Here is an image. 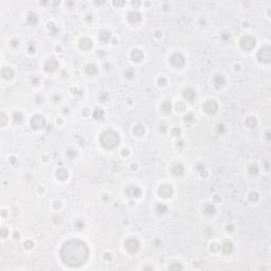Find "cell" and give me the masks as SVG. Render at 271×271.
<instances>
[{
  "label": "cell",
  "instance_id": "obj_1",
  "mask_svg": "<svg viewBox=\"0 0 271 271\" xmlns=\"http://www.w3.org/2000/svg\"><path fill=\"white\" fill-rule=\"evenodd\" d=\"M88 254L89 251L85 243L76 239H71L65 243L60 250L63 262L71 267L83 265L88 258Z\"/></svg>",
  "mask_w": 271,
  "mask_h": 271
},
{
  "label": "cell",
  "instance_id": "obj_2",
  "mask_svg": "<svg viewBox=\"0 0 271 271\" xmlns=\"http://www.w3.org/2000/svg\"><path fill=\"white\" fill-rule=\"evenodd\" d=\"M100 141L101 144L103 145L105 148H115V146L119 144L120 137L115 130H106L101 136Z\"/></svg>",
  "mask_w": 271,
  "mask_h": 271
},
{
  "label": "cell",
  "instance_id": "obj_3",
  "mask_svg": "<svg viewBox=\"0 0 271 271\" xmlns=\"http://www.w3.org/2000/svg\"><path fill=\"white\" fill-rule=\"evenodd\" d=\"M257 57L260 62L264 63H269L271 58V53H270V47L269 46H265L260 49L258 53H257Z\"/></svg>",
  "mask_w": 271,
  "mask_h": 271
},
{
  "label": "cell",
  "instance_id": "obj_4",
  "mask_svg": "<svg viewBox=\"0 0 271 271\" xmlns=\"http://www.w3.org/2000/svg\"><path fill=\"white\" fill-rule=\"evenodd\" d=\"M46 125V120L42 115H34L32 120H31V126L33 127L34 129H40L42 127H45Z\"/></svg>",
  "mask_w": 271,
  "mask_h": 271
},
{
  "label": "cell",
  "instance_id": "obj_5",
  "mask_svg": "<svg viewBox=\"0 0 271 271\" xmlns=\"http://www.w3.org/2000/svg\"><path fill=\"white\" fill-rule=\"evenodd\" d=\"M241 47L246 51H250L255 47V39L251 36H246L241 40Z\"/></svg>",
  "mask_w": 271,
  "mask_h": 271
},
{
  "label": "cell",
  "instance_id": "obj_6",
  "mask_svg": "<svg viewBox=\"0 0 271 271\" xmlns=\"http://www.w3.org/2000/svg\"><path fill=\"white\" fill-rule=\"evenodd\" d=\"M202 108H203V110L207 112V113H209V115H213V113H215V112L217 111V109H218V105H217V103H216L215 101L209 100L204 103Z\"/></svg>",
  "mask_w": 271,
  "mask_h": 271
},
{
  "label": "cell",
  "instance_id": "obj_7",
  "mask_svg": "<svg viewBox=\"0 0 271 271\" xmlns=\"http://www.w3.org/2000/svg\"><path fill=\"white\" fill-rule=\"evenodd\" d=\"M125 247H126L127 251L134 253L139 250V248H140V243H139V241L136 239V238H129V239H127L126 243H125Z\"/></svg>",
  "mask_w": 271,
  "mask_h": 271
},
{
  "label": "cell",
  "instance_id": "obj_8",
  "mask_svg": "<svg viewBox=\"0 0 271 271\" xmlns=\"http://www.w3.org/2000/svg\"><path fill=\"white\" fill-rule=\"evenodd\" d=\"M170 62H171V64L174 66V67H182L183 65H184V57L181 55V54H179V53H176V54H174V55L171 56V58H170Z\"/></svg>",
  "mask_w": 271,
  "mask_h": 271
},
{
  "label": "cell",
  "instance_id": "obj_9",
  "mask_svg": "<svg viewBox=\"0 0 271 271\" xmlns=\"http://www.w3.org/2000/svg\"><path fill=\"white\" fill-rule=\"evenodd\" d=\"M173 192L174 191H173V188L171 186H161L159 191H158L159 195L163 198H170L173 195Z\"/></svg>",
  "mask_w": 271,
  "mask_h": 271
},
{
  "label": "cell",
  "instance_id": "obj_10",
  "mask_svg": "<svg viewBox=\"0 0 271 271\" xmlns=\"http://www.w3.org/2000/svg\"><path fill=\"white\" fill-rule=\"evenodd\" d=\"M56 68H57V62L55 60V58H50L45 64V69L48 72H52V71L56 70Z\"/></svg>",
  "mask_w": 271,
  "mask_h": 271
},
{
  "label": "cell",
  "instance_id": "obj_11",
  "mask_svg": "<svg viewBox=\"0 0 271 271\" xmlns=\"http://www.w3.org/2000/svg\"><path fill=\"white\" fill-rule=\"evenodd\" d=\"M213 83H214V85H215L216 88H220L221 86L225 85L226 80H225V78H223L221 74H217L215 78H214V80H213Z\"/></svg>",
  "mask_w": 271,
  "mask_h": 271
},
{
  "label": "cell",
  "instance_id": "obj_12",
  "mask_svg": "<svg viewBox=\"0 0 271 271\" xmlns=\"http://www.w3.org/2000/svg\"><path fill=\"white\" fill-rule=\"evenodd\" d=\"M127 17H128V20L133 23H139V21L141 20V15H140L139 13H137V12H131V13L128 14Z\"/></svg>",
  "mask_w": 271,
  "mask_h": 271
},
{
  "label": "cell",
  "instance_id": "obj_13",
  "mask_svg": "<svg viewBox=\"0 0 271 271\" xmlns=\"http://www.w3.org/2000/svg\"><path fill=\"white\" fill-rule=\"evenodd\" d=\"M183 95H184V97L188 101H193L195 99V97H196V92L192 88H188V89L183 91Z\"/></svg>",
  "mask_w": 271,
  "mask_h": 271
},
{
  "label": "cell",
  "instance_id": "obj_14",
  "mask_svg": "<svg viewBox=\"0 0 271 271\" xmlns=\"http://www.w3.org/2000/svg\"><path fill=\"white\" fill-rule=\"evenodd\" d=\"M126 194H128V196H135V197H139L141 195V190L138 189V188H128L126 190Z\"/></svg>",
  "mask_w": 271,
  "mask_h": 271
},
{
  "label": "cell",
  "instance_id": "obj_15",
  "mask_svg": "<svg viewBox=\"0 0 271 271\" xmlns=\"http://www.w3.org/2000/svg\"><path fill=\"white\" fill-rule=\"evenodd\" d=\"M1 75L3 76V78L9 80V78H12V76L14 75V72H13V70H12L11 68L5 67L2 69V71H1Z\"/></svg>",
  "mask_w": 271,
  "mask_h": 271
},
{
  "label": "cell",
  "instance_id": "obj_16",
  "mask_svg": "<svg viewBox=\"0 0 271 271\" xmlns=\"http://www.w3.org/2000/svg\"><path fill=\"white\" fill-rule=\"evenodd\" d=\"M131 58L135 60V62H141L142 58H143V53L140 51V50H134L131 52Z\"/></svg>",
  "mask_w": 271,
  "mask_h": 271
},
{
  "label": "cell",
  "instance_id": "obj_17",
  "mask_svg": "<svg viewBox=\"0 0 271 271\" xmlns=\"http://www.w3.org/2000/svg\"><path fill=\"white\" fill-rule=\"evenodd\" d=\"M68 171L66 170V168H60L58 171H57V173H56V176H57V178L60 179V180H65V179L68 178Z\"/></svg>",
  "mask_w": 271,
  "mask_h": 271
},
{
  "label": "cell",
  "instance_id": "obj_18",
  "mask_svg": "<svg viewBox=\"0 0 271 271\" xmlns=\"http://www.w3.org/2000/svg\"><path fill=\"white\" fill-rule=\"evenodd\" d=\"M80 46H81V48L82 49L88 50V49L91 48L92 44H91V40L88 39V38H83L82 40H81V42H80Z\"/></svg>",
  "mask_w": 271,
  "mask_h": 271
},
{
  "label": "cell",
  "instance_id": "obj_19",
  "mask_svg": "<svg viewBox=\"0 0 271 271\" xmlns=\"http://www.w3.org/2000/svg\"><path fill=\"white\" fill-rule=\"evenodd\" d=\"M173 173H174L176 176H181L183 173H184V168H183V166L182 165H180V164H176L174 167H173Z\"/></svg>",
  "mask_w": 271,
  "mask_h": 271
},
{
  "label": "cell",
  "instance_id": "obj_20",
  "mask_svg": "<svg viewBox=\"0 0 271 271\" xmlns=\"http://www.w3.org/2000/svg\"><path fill=\"white\" fill-rule=\"evenodd\" d=\"M145 133V128L142 125H137V126H135L134 128V134L136 135V136H138V137H141V136H143Z\"/></svg>",
  "mask_w": 271,
  "mask_h": 271
},
{
  "label": "cell",
  "instance_id": "obj_21",
  "mask_svg": "<svg viewBox=\"0 0 271 271\" xmlns=\"http://www.w3.org/2000/svg\"><path fill=\"white\" fill-rule=\"evenodd\" d=\"M245 124L249 127V128H254V127L256 126L257 122H256L255 118H253V117H250V118H248V119H246Z\"/></svg>",
  "mask_w": 271,
  "mask_h": 271
},
{
  "label": "cell",
  "instance_id": "obj_22",
  "mask_svg": "<svg viewBox=\"0 0 271 271\" xmlns=\"http://www.w3.org/2000/svg\"><path fill=\"white\" fill-rule=\"evenodd\" d=\"M204 213L207 214V215H213L214 213H215V208L212 205V204L208 203L204 205V209H203Z\"/></svg>",
  "mask_w": 271,
  "mask_h": 271
},
{
  "label": "cell",
  "instance_id": "obj_23",
  "mask_svg": "<svg viewBox=\"0 0 271 271\" xmlns=\"http://www.w3.org/2000/svg\"><path fill=\"white\" fill-rule=\"evenodd\" d=\"M221 249H223V253H230L231 251H232V249H233V245H232L231 243H229V241H226V243L221 246Z\"/></svg>",
  "mask_w": 271,
  "mask_h": 271
},
{
  "label": "cell",
  "instance_id": "obj_24",
  "mask_svg": "<svg viewBox=\"0 0 271 271\" xmlns=\"http://www.w3.org/2000/svg\"><path fill=\"white\" fill-rule=\"evenodd\" d=\"M86 72L88 73V74H90V75H93V74H97V67L94 66V65H88L87 67H86Z\"/></svg>",
  "mask_w": 271,
  "mask_h": 271
},
{
  "label": "cell",
  "instance_id": "obj_25",
  "mask_svg": "<svg viewBox=\"0 0 271 271\" xmlns=\"http://www.w3.org/2000/svg\"><path fill=\"white\" fill-rule=\"evenodd\" d=\"M111 37V34L109 33V32H107V31H103V32H101L100 34V38L101 40L105 41V42H107L108 40H109V38Z\"/></svg>",
  "mask_w": 271,
  "mask_h": 271
},
{
  "label": "cell",
  "instance_id": "obj_26",
  "mask_svg": "<svg viewBox=\"0 0 271 271\" xmlns=\"http://www.w3.org/2000/svg\"><path fill=\"white\" fill-rule=\"evenodd\" d=\"M27 20H28V23H31V25H35V23H37V16L35 15L34 13H29Z\"/></svg>",
  "mask_w": 271,
  "mask_h": 271
},
{
  "label": "cell",
  "instance_id": "obj_27",
  "mask_svg": "<svg viewBox=\"0 0 271 271\" xmlns=\"http://www.w3.org/2000/svg\"><path fill=\"white\" fill-rule=\"evenodd\" d=\"M103 115H104V112H103V110H101V109H97V110L93 111V117H94V119L101 120L102 118H103Z\"/></svg>",
  "mask_w": 271,
  "mask_h": 271
},
{
  "label": "cell",
  "instance_id": "obj_28",
  "mask_svg": "<svg viewBox=\"0 0 271 271\" xmlns=\"http://www.w3.org/2000/svg\"><path fill=\"white\" fill-rule=\"evenodd\" d=\"M171 103L170 102H164L163 104L161 105V108H162V110L165 112H170L171 111Z\"/></svg>",
  "mask_w": 271,
  "mask_h": 271
},
{
  "label": "cell",
  "instance_id": "obj_29",
  "mask_svg": "<svg viewBox=\"0 0 271 271\" xmlns=\"http://www.w3.org/2000/svg\"><path fill=\"white\" fill-rule=\"evenodd\" d=\"M257 172H258V168H257L256 165H251V166L249 167V174L250 175L254 176V175L257 174Z\"/></svg>",
  "mask_w": 271,
  "mask_h": 271
},
{
  "label": "cell",
  "instance_id": "obj_30",
  "mask_svg": "<svg viewBox=\"0 0 271 271\" xmlns=\"http://www.w3.org/2000/svg\"><path fill=\"white\" fill-rule=\"evenodd\" d=\"M157 212L158 213H164V212H166L167 210V207L166 205H164V204H158L156 208Z\"/></svg>",
  "mask_w": 271,
  "mask_h": 271
},
{
  "label": "cell",
  "instance_id": "obj_31",
  "mask_svg": "<svg viewBox=\"0 0 271 271\" xmlns=\"http://www.w3.org/2000/svg\"><path fill=\"white\" fill-rule=\"evenodd\" d=\"M14 120H15V122H17V123H19V122H21L23 121V115H20L19 112H17V113H14Z\"/></svg>",
  "mask_w": 271,
  "mask_h": 271
},
{
  "label": "cell",
  "instance_id": "obj_32",
  "mask_svg": "<svg viewBox=\"0 0 271 271\" xmlns=\"http://www.w3.org/2000/svg\"><path fill=\"white\" fill-rule=\"evenodd\" d=\"M182 268H183V267H182V266L179 263L176 264V265H171V266H170V269H172V270H174V269H175V270H177V269H182Z\"/></svg>",
  "mask_w": 271,
  "mask_h": 271
},
{
  "label": "cell",
  "instance_id": "obj_33",
  "mask_svg": "<svg viewBox=\"0 0 271 271\" xmlns=\"http://www.w3.org/2000/svg\"><path fill=\"white\" fill-rule=\"evenodd\" d=\"M180 133H181V130H180V128H174V129L172 130V134H173V136H175V137H177V136H179L180 135Z\"/></svg>",
  "mask_w": 271,
  "mask_h": 271
},
{
  "label": "cell",
  "instance_id": "obj_34",
  "mask_svg": "<svg viewBox=\"0 0 271 271\" xmlns=\"http://www.w3.org/2000/svg\"><path fill=\"white\" fill-rule=\"evenodd\" d=\"M158 83L160 84V86H164L165 84H166V80H165V78H159Z\"/></svg>",
  "mask_w": 271,
  "mask_h": 271
},
{
  "label": "cell",
  "instance_id": "obj_35",
  "mask_svg": "<svg viewBox=\"0 0 271 271\" xmlns=\"http://www.w3.org/2000/svg\"><path fill=\"white\" fill-rule=\"evenodd\" d=\"M32 246H33V244H32L31 241H27V243H25V247L28 249H31L32 248Z\"/></svg>",
  "mask_w": 271,
  "mask_h": 271
},
{
  "label": "cell",
  "instance_id": "obj_36",
  "mask_svg": "<svg viewBox=\"0 0 271 271\" xmlns=\"http://www.w3.org/2000/svg\"><path fill=\"white\" fill-rule=\"evenodd\" d=\"M8 234H9V232H7L5 229H2V230H1V236H2V237H5Z\"/></svg>",
  "mask_w": 271,
  "mask_h": 271
},
{
  "label": "cell",
  "instance_id": "obj_37",
  "mask_svg": "<svg viewBox=\"0 0 271 271\" xmlns=\"http://www.w3.org/2000/svg\"><path fill=\"white\" fill-rule=\"evenodd\" d=\"M218 249H220V246H218V247H215V244H214V245H212L211 250H213V251H217Z\"/></svg>",
  "mask_w": 271,
  "mask_h": 271
},
{
  "label": "cell",
  "instance_id": "obj_38",
  "mask_svg": "<svg viewBox=\"0 0 271 271\" xmlns=\"http://www.w3.org/2000/svg\"><path fill=\"white\" fill-rule=\"evenodd\" d=\"M192 115H189L188 117H186V121H192Z\"/></svg>",
  "mask_w": 271,
  "mask_h": 271
},
{
  "label": "cell",
  "instance_id": "obj_39",
  "mask_svg": "<svg viewBox=\"0 0 271 271\" xmlns=\"http://www.w3.org/2000/svg\"><path fill=\"white\" fill-rule=\"evenodd\" d=\"M107 254H108V253H105L104 258H105V260H110V258H111V255H110V256H108Z\"/></svg>",
  "mask_w": 271,
  "mask_h": 271
},
{
  "label": "cell",
  "instance_id": "obj_40",
  "mask_svg": "<svg viewBox=\"0 0 271 271\" xmlns=\"http://www.w3.org/2000/svg\"><path fill=\"white\" fill-rule=\"evenodd\" d=\"M122 152H123V156H126V155H128V150H126V149H123Z\"/></svg>",
  "mask_w": 271,
  "mask_h": 271
},
{
  "label": "cell",
  "instance_id": "obj_41",
  "mask_svg": "<svg viewBox=\"0 0 271 271\" xmlns=\"http://www.w3.org/2000/svg\"><path fill=\"white\" fill-rule=\"evenodd\" d=\"M29 52L34 53V52H35V48H32V47H30V48H29Z\"/></svg>",
  "mask_w": 271,
  "mask_h": 271
},
{
  "label": "cell",
  "instance_id": "obj_42",
  "mask_svg": "<svg viewBox=\"0 0 271 271\" xmlns=\"http://www.w3.org/2000/svg\"><path fill=\"white\" fill-rule=\"evenodd\" d=\"M1 118H2V123H1V124H2V125H4V124H5V122H4V119H5V115H1Z\"/></svg>",
  "mask_w": 271,
  "mask_h": 271
},
{
  "label": "cell",
  "instance_id": "obj_43",
  "mask_svg": "<svg viewBox=\"0 0 271 271\" xmlns=\"http://www.w3.org/2000/svg\"><path fill=\"white\" fill-rule=\"evenodd\" d=\"M161 35H162V33H160V32H156V36H157V37H160Z\"/></svg>",
  "mask_w": 271,
  "mask_h": 271
}]
</instances>
